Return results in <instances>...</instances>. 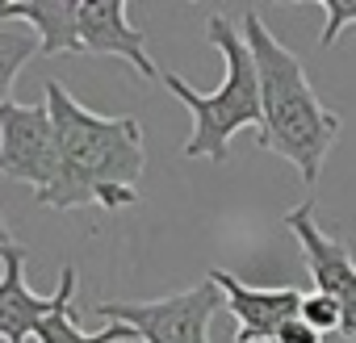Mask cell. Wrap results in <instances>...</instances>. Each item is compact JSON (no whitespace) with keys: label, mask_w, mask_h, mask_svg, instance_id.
Instances as JSON below:
<instances>
[{"label":"cell","mask_w":356,"mask_h":343,"mask_svg":"<svg viewBox=\"0 0 356 343\" xmlns=\"http://www.w3.org/2000/svg\"><path fill=\"white\" fill-rule=\"evenodd\" d=\"M42 51L38 34L22 22H0V105H9V92H13V80L17 72Z\"/></svg>","instance_id":"cell-11"},{"label":"cell","mask_w":356,"mask_h":343,"mask_svg":"<svg viewBox=\"0 0 356 343\" xmlns=\"http://www.w3.org/2000/svg\"><path fill=\"white\" fill-rule=\"evenodd\" d=\"M0 339L5 343H26L42 318L59 306V293L42 297L26 285V247L22 243H9L0 251Z\"/></svg>","instance_id":"cell-9"},{"label":"cell","mask_w":356,"mask_h":343,"mask_svg":"<svg viewBox=\"0 0 356 343\" xmlns=\"http://www.w3.org/2000/svg\"><path fill=\"white\" fill-rule=\"evenodd\" d=\"M206 281L218 285L227 310L235 314V343H273L281 322H289L302 310V301H306V293L293 289V285L260 289V285H248V281L231 276L227 268H210Z\"/></svg>","instance_id":"cell-8"},{"label":"cell","mask_w":356,"mask_h":343,"mask_svg":"<svg viewBox=\"0 0 356 343\" xmlns=\"http://www.w3.org/2000/svg\"><path fill=\"white\" fill-rule=\"evenodd\" d=\"M42 101L51 109V126L59 138L63 185L47 210H126L138 201V181L147 167V138L138 117H101L84 101H76L59 80L42 84Z\"/></svg>","instance_id":"cell-1"},{"label":"cell","mask_w":356,"mask_h":343,"mask_svg":"<svg viewBox=\"0 0 356 343\" xmlns=\"http://www.w3.org/2000/svg\"><path fill=\"white\" fill-rule=\"evenodd\" d=\"M59 306L42 318V326L34 331V339L38 343H130L134 339V331L130 326H122V322H109V326H101V331H80L76 326V318H72V297H76V268L72 264H63L59 268Z\"/></svg>","instance_id":"cell-10"},{"label":"cell","mask_w":356,"mask_h":343,"mask_svg":"<svg viewBox=\"0 0 356 343\" xmlns=\"http://www.w3.org/2000/svg\"><path fill=\"white\" fill-rule=\"evenodd\" d=\"M9 243H17V239H13V231H9V222H5V214H0V251H5Z\"/></svg>","instance_id":"cell-15"},{"label":"cell","mask_w":356,"mask_h":343,"mask_svg":"<svg viewBox=\"0 0 356 343\" xmlns=\"http://www.w3.org/2000/svg\"><path fill=\"white\" fill-rule=\"evenodd\" d=\"M318 335H343V314H339V306L331 301V297H323V293H306V301H302V310H298Z\"/></svg>","instance_id":"cell-13"},{"label":"cell","mask_w":356,"mask_h":343,"mask_svg":"<svg viewBox=\"0 0 356 343\" xmlns=\"http://www.w3.org/2000/svg\"><path fill=\"white\" fill-rule=\"evenodd\" d=\"M222 293L214 281H202L185 293H168L151 301H101L105 322H122L143 343H210V318L218 314Z\"/></svg>","instance_id":"cell-6"},{"label":"cell","mask_w":356,"mask_h":343,"mask_svg":"<svg viewBox=\"0 0 356 343\" xmlns=\"http://www.w3.org/2000/svg\"><path fill=\"white\" fill-rule=\"evenodd\" d=\"M273 343H323V335L302 318V314H293L289 322H281V331H277V339Z\"/></svg>","instance_id":"cell-14"},{"label":"cell","mask_w":356,"mask_h":343,"mask_svg":"<svg viewBox=\"0 0 356 343\" xmlns=\"http://www.w3.org/2000/svg\"><path fill=\"white\" fill-rule=\"evenodd\" d=\"M243 38L252 47L256 72H260V147L281 155L289 167H298L302 185H314L327 163V151L335 147L343 117L318 101V92L306 80L302 59L264 26L260 13H243Z\"/></svg>","instance_id":"cell-2"},{"label":"cell","mask_w":356,"mask_h":343,"mask_svg":"<svg viewBox=\"0 0 356 343\" xmlns=\"http://www.w3.org/2000/svg\"><path fill=\"white\" fill-rule=\"evenodd\" d=\"M285 231L302 243V256H306V272L314 276V293L331 297L343 314V339L356 343V260L352 251L331 239L318 218H314V201H302L285 214Z\"/></svg>","instance_id":"cell-7"},{"label":"cell","mask_w":356,"mask_h":343,"mask_svg":"<svg viewBox=\"0 0 356 343\" xmlns=\"http://www.w3.org/2000/svg\"><path fill=\"white\" fill-rule=\"evenodd\" d=\"M314 9H323L327 26H323V38H318V51H331L339 42V34L348 26H356V0H310Z\"/></svg>","instance_id":"cell-12"},{"label":"cell","mask_w":356,"mask_h":343,"mask_svg":"<svg viewBox=\"0 0 356 343\" xmlns=\"http://www.w3.org/2000/svg\"><path fill=\"white\" fill-rule=\"evenodd\" d=\"M0 22L30 26L42 55H113L143 80L163 76L147 55V34L130 26L126 0H0Z\"/></svg>","instance_id":"cell-4"},{"label":"cell","mask_w":356,"mask_h":343,"mask_svg":"<svg viewBox=\"0 0 356 343\" xmlns=\"http://www.w3.org/2000/svg\"><path fill=\"white\" fill-rule=\"evenodd\" d=\"M0 176L30 185L34 201L51 206L63 185V159L59 138L51 126L47 101H9L0 105Z\"/></svg>","instance_id":"cell-5"},{"label":"cell","mask_w":356,"mask_h":343,"mask_svg":"<svg viewBox=\"0 0 356 343\" xmlns=\"http://www.w3.org/2000/svg\"><path fill=\"white\" fill-rule=\"evenodd\" d=\"M206 38L210 47L222 55V84L214 92H197L189 80H181L176 72H163V88L193 113V134L181 147V159H210V163H227L231 159V142L239 130H256L264 126V105H260V72L252 59V47L243 38V30H235L222 13H214L206 22Z\"/></svg>","instance_id":"cell-3"}]
</instances>
